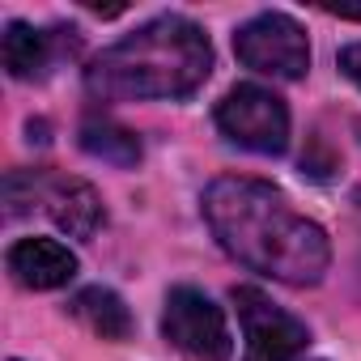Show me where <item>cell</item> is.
Instances as JSON below:
<instances>
[{"label": "cell", "mask_w": 361, "mask_h": 361, "mask_svg": "<svg viewBox=\"0 0 361 361\" xmlns=\"http://www.w3.org/2000/svg\"><path fill=\"white\" fill-rule=\"evenodd\" d=\"M81 149L98 161H111V166H136L140 161V136L115 119H85L81 123Z\"/></svg>", "instance_id": "11"}, {"label": "cell", "mask_w": 361, "mask_h": 361, "mask_svg": "<svg viewBox=\"0 0 361 361\" xmlns=\"http://www.w3.org/2000/svg\"><path fill=\"white\" fill-rule=\"evenodd\" d=\"M68 310H73L77 323H85V327H90L94 336H102V340H128V336H132V310H128L123 298H119L115 289H106V285L81 289V293L68 302Z\"/></svg>", "instance_id": "10"}, {"label": "cell", "mask_w": 361, "mask_h": 361, "mask_svg": "<svg viewBox=\"0 0 361 361\" xmlns=\"http://www.w3.org/2000/svg\"><path fill=\"white\" fill-rule=\"evenodd\" d=\"M243 331H247V357L243 361H298L310 344V331L298 314L281 310L264 289L255 285H238L234 293Z\"/></svg>", "instance_id": "7"}, {"label": "cell", "mask_w": 361, "mask_h": 361, "mask_svg": "<svg viewBox=\"0 0 361 361\" xmlns=\"http://www.w3.org/2000/svg\"><path fill=\"white\" fill-rule=\"evenodd\" d=\"M64 30H39L30 22H9L5 26V39H0V60H5L9 77L18 81H39L51 73L56 56L64 51Z\"/></svg>", "instance_id": "9"}, {"label": "cell", "mask_w": 361, "mask_h": 361, "mask_svg": "<svg viewBox=\"0 0 361 361\" xmlns=\"http://www.w3.org/2000/svg\"><path fill=\"white\" fill-rule=\"evenodd\" d=\"M5 204H9V217L39 209L68 238H94L102 226L98 192L85 178H68V174H51V170H13L5 178Z\"/></svg>", "instance_id": "3"}, {"label": "cell", "mask_w": 361, "mask_h": 361, "mask_svg": "<svg viewBox=\"0 0 361 361\" xmlns=\"http://www.w3.org/2000/svg\"><path fill=\"white\" fill-rule=\"evenodd\" d=\"M204 221L221 251L281 285H319L331 264L327 230L302 217L264 178L226 174L204 192Z\"/></svg>", "instance_id": "1"}, {"label": "cell", "mask_w": 361, "mask_h": 361, "mask_svg": "<svg viewBox=\"0 0 361 361\" xmlns=\"http://www.w3.org/2000/svg\"><path fill=\"white\" fill-rule=\"evenodd\" d=\"M213 73V43L204 26L183 13H161L128 39L98 51L85 68V90L102 102H174L192 98Z\"/></svg>", "instance_id": "2"}, {"label": "cell", "mask_w": 361, "mask_h": 361, "mask_svg": "<svg viewBox=\"0 0 361 361\" xmlns=\"http://www.w3.org/2000/svg\"><path fill=\"white\" fill-rule=\"evenodd\" d=\"M5 264H9V276L22 289H39V293L60 289L77 276V255L56 238H22V243L9 247Z\"/></svg>", "instance_id": "8"}, {"label": "cell", "mask_w": 361, "mask_h": 361, "mask_svg": "<svg viewBox=\"0 0 361 361\" xmlns=\"http://www.w3.org/2000/svg\"><path fill=\"white\" fill-rule=\"evenodd\" d=\"M234 51L251 73L276 81H298L310 68V39L289 13H259L247 26H238Z\"/></svg>", "instance_id": "6"}, {"label": "cell", "mask_w": 361, "mask_h": 361, "mask_svg": "<svg viewBox=\"0 0 361 361\" xmlns=\"http://www.w3.org/2000/svg\"><path fill=\"white\" fill-rule=\"evenodd\" d=\"M217 128L230 145H238L247 153L276 157L289 145V106L268 85L243 81L217 102Z\"/></svg>", "instance_id": "4"}, {"label": "cell", "mask_w": 361, "mask_h": 361, "mask_svg": "<svg viewBox=\"0 0 361 361\" xmlns=\"http://www.w3.org/2000/svg\"><path fill=\"white\" fill-rule=\"evenodd\" d=\"M340 68H344V77L361 90V43H348V47L340 51Z\"/></svg>", "instance_id": "12"}, {"label": "cell", "mask_w": 361, "mask_h": 361, "mask_svg": "<svg viewBox=\"0 0 361 361\" xmlns=\"http://www.w3.org/2000/svg\"><path fill=\"white\" fill-rule=\"evenodd\" d=\"M161 336L188 361H230V353H234L226 310L196 285H174L166 293Z\"/></svg>", "instance_id": "5"}]
</instances>
